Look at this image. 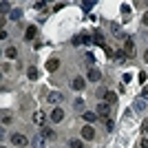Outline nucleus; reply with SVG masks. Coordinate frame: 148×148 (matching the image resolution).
Instances as JSON below:
<instances>
[{
  "instance_id": "18",
  "label": "nucleus",
  "mask_w": 148,
  "mask_h": 148,
  "mask_svg": "<svg viewBox=\"0 0 148 148\" xmlns=\"http://www.w3.org/2000/svg\"><path fill=\"white\" fill-rule=\"evenodd\" d=\"M115 58H117L119 64H126V60H128V56H126V53H122V51H117V53H115Z\"/></svg>"
},
{
  "instance_id": "2",
  "label": "nucleus",
  "mask_w": 148,
  "mask_h": 148,
  "mask_svg": "<svg viewBox=\"0 0 148 148\" xmlns=\"http://www.w3.org/2000/svg\"><path fill=\"white\" fill-rule=\"evenodd\" d=\"M80 133H82V139H86V142H91L93 137H95V130H93V126H84Z\"/></svg>"
},
{
  "instance_id": "15",
  "label": "nucleus",
  "mask_w": 148,
  "mask_h": 148,
  "mask_svg": "<svg viewBox=\"0 0 148 148\" xmlns=\"http://www.w3.org/2000/svg\"><path fill=\"white\" fill-rule=\"evenodd\" d=\"M93 42L99 44V47H104V36H102L99 31H95V33H93Z\"/></svg>"
},
{
  "instance_id": "29",
  "label": "nucleus",
  "mask_w": 148,
  "mask_h": 148,
  "mask_svg": "<svg viewBox=\"0 0 148 148\" xmlns=\"http://www.w3.org/2000/svg\"><path fill=\"white\" fill-rule=\"evenodd\" d=\"M142 133H148V119H144V124H142Z\"/></svg>"
},
{
  "instance_id": "9",
  "label": "nucleus",
  "mask_w": 148,
  "mask_h": 148,
  "mask_svg": "<svg viewBox=\"0 0 148 148\" xmlns=\"http://www.w3.org/2000/svg\"><path fill=\"white\" fill-rule=\"evenodd\" d=\"M47 99H49L51 104H60V102H62L64 97H62V95H60L58 91H53V93H49V97H47Z\"/></svg>"
},
{
  "instance_id": "5",
  "label": "nucleus",
  "mask_w": 148,
  "mask_h": 148,
  "mask_svg": "<svg viewBox=\"0 0 148 148\" xmlns=\"http://www.w3.org/2000/svg\"><path fill=\"white\" fill-rule=\"evenodd\" d=\"M71 86H73L75 91H82V88L86 86V80H84V77H75V80L71 82Z\"/></svg>"
},
{
  "instance_id": "4",
  "label": "nucleus",
  "mask_w": 148,
  "mask_h": 148,
  "mask_svg": "<svg viewBox=\"0 0 148 148\" xmlns=\"http://www.w3.org/2000/svg\"><path fill=\"white\" fill-rule=\"evenodd\" d=\"M124 51H126V56H135V44L130 38H126V42H124Z\"/></svg>"
},
{
  "instance_id": "23",
  "label": "nucleus",
  "mask_w": 148,
  "mask_h": 148,
  "mask_svg": "<svg viewBox=\"0 0 148 148\" xmlns=\"http://www.w3.org/2000/svg\"><path fill=\"white\" fill-rule=\"evenodd\" d=\"M33 122H36V124H44V117H42V113H36V115H33Z\"/></svg>"
},
{
  "instance_id": "1",
  "label": "nucleus",
  "mask_w": 148,
  "mask_h": 148,
  "mask_svg": "<svg viewBox=\"0 0 148 148\" xmlns=\"http://www.w3.org/2000/svg\"><path fill=\"white\" fill-rule=\"evenodd\" d=\"M11 144H16V146H27V135H22V133H13V135H11Z\"/></svg>"
},
{
  "instance_id": "11",
  "label": "nucleus",
  "mask_w": 148,
  "mask_h": 148,
  "mask_svg": "<svg viewBox=\"0 0 148 148\" xmlns=\"http://www.w3.org/2000/svg\"><path fill=\"white\" fill-rule=\"evenodd\" d=\"M62 117H64V111H62V108H53L51 119H53V122H62Z\"/></svg>"
},
{
  "instance_id": "19",
  "label": "nucleus",
  "mask_w": 148,
  "mask_h": 148,
  "mask_svg": "<svg viewBox=\"0 0 148 148\" xmlns=\"http://www.w3.org/2000/svg\"><path fill=\"white\" fill-rule=\"evenodd\" d=\"M0 11H2V16L11 13V5H9V2H2V5H0Z\"/></svg>"
},
{
  "instance_id": "24",
  "label": "nucleus",
  "mask_w": 148,
  "mask_h": 148,
  "mask_svg": "<svg viewBox=\"0 0 148 148\" xmlns=\"http://www.w3.org/2000/svg\"><path fill=\"white\" fill-rule=\"evenodd\" d=\"M2 124H11V115L9 113H2Z\"/></svg>"
},
{
  "instance_id": "7",
  "label": "nucleus",
  "mask_w": 148,
  "mask_h": 148,
  "mask_svg": "<svg viewBox=\"0 0 148 148\" xmlns=\"http://www.w3.org/2000/svg\"><path fill=\"white\" fill-rule=\"evenodd\" d=\"M40 135H42L44 139H56V130H53V128H49V126H44Z\"/></svg>"
},
{
  "instance_id": "21",
  "label": "nucleus",
  "mask_w": 148,
  "mask_h": 148,
  "mask_svg": "<svg viewBox=\"0 0 148 148\" xmlns=\"http://www.w3.org/2000/svg\"><path fill=\"white\" fill-rule=\"evenodd\" d=\"M42 142H44V137H42V135H38L36 139H33V148H42Z\"/></svg>"
},
{
  "instance_id": "3",
  "label": "nucleus",
  "mask_w": 148,
  "mask_h": 148,
  "mask_svg": "<svg viewBox=\"0 0 148 148\" xmlns=\"http://www.w3.org/2000/svg\"><path fill=\"white\" fill-rule=\"evenodd\" d=\"M108 111H111V104H106V102H97V113L102 115V117H106Z\"/></svg>"
},
{
  "instance_id": "10",
  "label": "nucleus",
  "mask_w": 148,
  "mask_h": 148,
  "mask_svg": "<svg viewBox=\"0 0 148 148\" xmlns=\"http://www.w3.org/2000/svg\"><path fill=\"white\" fill-rule=\"evenodd\" d=\"M133 111H137V113H144V111H146L144 99H135V102H133Z\"/></svg>"
},
{
  "instance_id": "30",
  "label": "nucleus",
  "mask_w": 148,
  "mask_h": 148,
  "mask_svg": "<svg viewBox=\"0 0 148 148\" xmlns=\"http://www.w3.org/2000/svg\"><path fill=\"white\" fill-rule=\"evenodd\" d=\"M142 99H148V86H144V91H142Z\"/></svg>"
},
{
  "instance_id": "14",
  "label": "nucleus",
  "mask_w": 148,
  "mask_h": 148,
  "mask_svg": "<svg viewBox=\"0 0 148 148\" xmlns=\"http://www.w3.org/2000/svg\"><path fill=\"white\" fill-rule=\"evenodd\" d=\"M58 66H60V60H56V58H51V60L47 62V69H49L51 73H53V71H58Z\"/></svg>"
},
{
  "instance_id": "27",
  "label": "nucleus",
  "mask_w": 148,
  "mask_h": 148,
  "mask_svg": "<svg viewBox=\"0 0 148 148\" xmlns=\"http://www.w3.org/2000/svg\"><path fill=\"white\" fill-rule=\"evenodd\" d=\"M86 62H88V66H91V69H93V62H95V58H93V56H91V53H86Z\"/></svg>"
},
{
  "instance_id": "6",
  "label": "nucleus",
  "mask_w": 148,
  "mask_h": 148,
  "mask_svg": "<svg viewBox=\"0 0 148 148\" xmlns=\"http://www.w3.org/2000/svg\"><path fill=\"white\" fill-rule=\"evenodd\" d=\"M88 80H91V82H99V80H102V73H99L95 66L88 69Z\"/></svg>"
},
{
  "instance_id": "34",
  "label": "nucleus",
  "mask_w": 148,
  "mask_h": 148,
  "mask_svg": "<svg viewBox=\"0 0 148 148\" xmlns=\"http://www.w3.org/2000/svg\"><path fill=\"white\" fill-rule=\"evenodd\" d=\"M0 148H5V146H0Z\"/></svg>"
},
{
  "instance_id": "31",
  "label": "nucleus",
  "mask_w": 148,
  "mask_h": 148,
  "mask_svg": "<svg viewBox=\"0 0 148 148\" xmlns=\"http://www.w3.org/2000/svg\"><path fill=\"white\" fill-rule=\"evenodd\" d=\"M142 22H144V25H146V27H148V11H146V13H144V18H142Z\"/></svg>"
},
{
  "instance_id": "20",
  "label": "nucleus",
  "mask_w": 148,
  "mask_h": 148,
  "mask_svg": "<svg viewBox=\"0 0 148 148\" xmlns=\"http://www.w3.org/2000/svg\"><path fill=\"white\" fill-rule=\"evenodd\" d=\"M69 146H71V148H84V142H80V139H71Z\"/></svg>"
},
{
  "instance_id": "22",
  "label": "nucleus",
  "mask_w": 148,
  "mask_h": 148,
  "mask_svg": "<svg viewBox=\"0 0 148 148\" xmlns=\"http://www.w3.org/2000/svg\"><path fill=\"white\" fill-rule=\"evenodd\" d=\"M16 56H18V51H16V47H9V49H7V58H11V60H13Z\"/></svg>"
},
{
  "instance_id": "25",
  "label": "nucleus",
  "mask_w": 148,
  "mask_h": 148,
  "mask_svg": "<svg viewBox=\"0 0 148 148\" xmlns=\"http://www.w3.org/2000/svg\"><path fill=\"white\" fill-rule=\"evenodd\" d=\"M75 108L82 111V108H84V99H75Z\"/></svg>"
},
{
  "instance_id": "16",
  "label": "nucleus",
  "mask_w": 148,
  "mask_h": 148,
  "mask_svg": "<svg viewBox=\"0 0 148 148\" xmlns=\"http://www.w3.org/2000/svg\"><path fill=\"white\" fill-rule=\"evenodd\" d=\"M22 18V9H11V13H9V20H20Z\"/></svg>"
},
{
  "instance_id": "12",
  "label": "nucleus",
  "mask_w": 148,
  "mask_h": 148,
  "mask_svg": "<svg viewBox=\"0 0 148 148\" xmlns=\"http://www.w3.org/2000/svg\"><path fill=\"white\" fill-rule=\"evenodd\" d=\"M82 117L86 119L88 124H93V122H95V119L99 117V115H97V113H91V111H84V113H82Z\"/></svg>"
},
{
  "instance_id": "33",
  "label": "nucleus",
  "mask_w": 148,
  "mask_h": 148,
  "mask_svg": "<svg viewBox=\"0 0 148 148\" xmlns=\"http://www.w3.org/2000/svg\"><path fill=\"white\" fill-rule=\"evenodd\" d=\"M144 60H146V62H148V49H146V53H144Z\"/></svg>"
},
{
  "instance_id": "32",
  "label": "nucleus",
  "mask_w": 148,
  "mask_h": 148,
  "mask_svg": "<svg viewBox=\"0 0 148 148\" xmlns=\"http://www.w3.org/2000/svg\"><path fill=\"white\" fill-rule=\"evenodd\" d=\"M142 148H148V139H142Z\"/></svg>"
},
{
  "instance_id": "8",
  "label": "nucleus",
  "mask_w": 148,
  "mask_h": 148,
  "mask_svg": "<svg viewBox=\"0 0 148 148\" xmlns=\"http://www.w3.org/2000/svg\"><path fill=\"white\" fill-rule=\"evenodd\" d=\"M104 102H106V104H115V102H117V95H115V93H113V91H106L104 93Z\"/></svg>"
},
{
  "instance_id": "28",
  "label": "nucleus",
  "mask_w": 148,
  "mask_h": 148,
  "mask_svg": "<svg viewBox=\"0 0 148 148\" xmlns=\"http://www.w3.org/2000/svg\"><path fill=\"white\" fill-rule=\"evenodd\" d=\"M36 9H38V11H42V9H47V5H44V2H36Z\"/></svg>"
},
{
  "instance_id": "13",
  "label": "nucleus",
  "mask_w": 148,
  "mask_h": 148,
  "mask_svg": "<svg viewBox=\"0 0 148 148\" xmlns=\"http://www.w3.org/2000/svg\"><path fill=\"white\" fill-rule=\"evenodd\" d=\"M36 36H38V29H36V27H27V31H25V40H33Z\"/></svg>"
},
{
  "instance_id": "17",
  "label": "nucleus",
  "mask_w": 148,
  "mask_h": 148,
  "mask_svg": "<svg viewBox=\"0 0 148 148\" xmlns=\"http://www.w3.org/2000/svg\"><path fill=\"white\" fill-rule=\"evenodd\" d=\"M27 75H29V80H38V75H40V73H38L36 66H31L29 71H27Z\"/></svg>"
},
{
  "instance_id": "26",
  "label": "nucleus",
  "mask_w": 148,
  "mask_h": 148,
  "mask_svg": "<svg viewBox=\"0 0 148 148\" xmlns=\"http://www.w3.org/2000/svg\"><path fill=\"white\" fill-rule=\"evenodd\" d=\"M82 9H84V11H91V9H93V2H82Z\"/></svg>"
}]
</instances>
